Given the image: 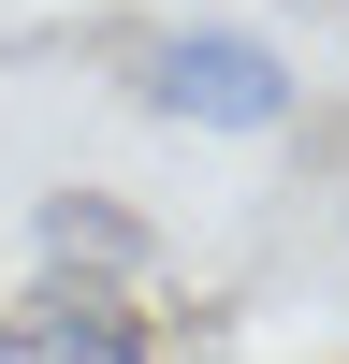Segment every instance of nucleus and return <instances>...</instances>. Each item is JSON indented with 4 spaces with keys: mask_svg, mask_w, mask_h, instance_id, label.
Masks as SVG:
<instances>
[{
    "mask_svg": "<svg viewBox=\"0 0 349 364\" xmlns=\"http://www.w3.org/2000/svg\"><path fill=\"white\" fill-rule=\"evenodd\" d=\"M131 102L174 117V132H291V58L262 44V29H160V44L131 58Z\"/></svg>",
    "mask_w": 349,
    "mask_h": 364,
    "instance_id": "1",
    "label": "nucleus"
},
{
    "mask_svg": "<svg viewBox=\"0 0 349 364\" xmlns=\"http://www.w3.org/2000/svg\"><path fill=\"white\" fill-rule=\"evenodd\" d=\"M29 262H44V291L131 306L145 262H160V233H145V204H116V190H44V204H29Z\"/></svg>",
    "mask_w": 349,
    "mask_h": 364,
    "instance_id": "2",
    "label": "nucleus"
},
{
    "mask_svg": "<svg viewBox=\"0 0 349 364\" xmlns=\"http://www.w3.org/2000/svg\"><path fill=\"white\" fill-rule=\"evenodd\" d=\"M0 364H160L145 306H102V291H29L0 321Z\"/></svg>",
    "mask_w": 349,
    "mask_h": 364,
    "instance_id": "3",
    "label": "nucleus"
}]
</instances>
